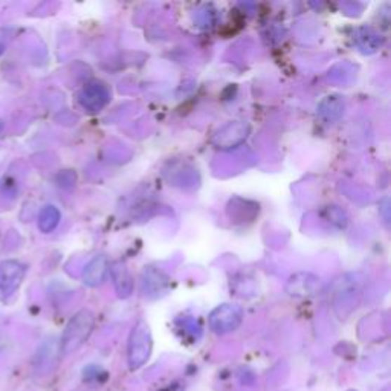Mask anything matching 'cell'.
Returning a JSON list of instances; mask_svg holds the SVG:
<instances>
[{"instance_id": "6da1fadb", "label": "cell", "mask_w": 391, "mask_h": 391, "mask_svg": "<svg viewBox=\"0 0 391 391\" xmlns=\"http://www.w3.org/2000/svg\"><path fill=\"white\" fill-rule=\"evenodd\" d=\"M95 324V317L91 310L83 309L69 321L63 336H62V343H60V349L65 354H69L75 352L77 349L86 343L89 335L92 333V329Z\"/></svg>"}, {"instance_id": "7a4b0ae2", "label": "cell", "mask_w": 391, "mask_h": 391, "mask_svg": "<svg viewBox=\"0 0 391 391\" xmlns=\"http://www.w3.org/2000/svg\"><path fill=\"white\" fill-rule=\"evenodd\" d=\"M152 353L150 327L144 319L135 324L128 340V366L132 370L141 369Z\"/></svg>"}, {"instance_id": "3957f363", "label": "cell", "mask_w": 391, "mask_h": 391, "mask_svg": "<svg viewBox=\"0 0 391 391\" xmlns=\"http://www.w3.org/2000/svg\"><path fill=\"white\" fill-rule=\"evenodd\" d=\"M26 267L17 260H5L0 263V301L10 300L20 288Z\"/></svg>"}, {"instance_id": "277c9868", "label": "cell", "mask_w": 391, "mask_h": 391, "mask_svg": "<svg viewBox=\"0 0 391 391\" xmlns=\"http://www.w3.org/2000/svg\"><path fill=\"white\" fill-rule=\"evenodd\" d=\"M241 309L232 304H223L214 309L210 315V326L217 335L230 333L236 330L241 323Z\"/></svg>"}, {"instance_id": "5b68a950", "label": "cell", "mask_w": 391, "mask_h": 391, "mask_svg": "<svg viewBox=\"0 0 391 391\" xmlns=\"http://www.w3.org/2000/svg\"><path fill=\"white\" fill-rule=\"evenodd\" d=\"M109 260L104 256L93 257L89 265L84 267L83 272V281L84 284L91 286V288H97V286L102 284L106 280L107 272H109Z\"/></svg>"}, {"instance_id": "8992f818", "label": "cell", "mask_w": 391, "mask_h": 391, "mask_svg": "<svg viewBox=\"0 0 391 391\" xmlns=\"http://www.w3.org/2000/svg\"><path fill=\"white\" fill-rule=\"evenodd\" d=\"M112 278H114V284L117 288V292L121 298H127L133 289L132 277H130L127 267L123 263H114L109 266Z\"/></svg>"}, {"instance_id": "52a82bcc", "label": "cell", "mask_w": 391, "mask_h": 391, "mask_svg": "<svg viewBox=\"0 0 391 391\" xmlns=\"http://www.w3.org/2000/svg\"><path fill=\"white\" fill-rule=\"evenodd\" d=\"M106 100H107V92L100 84H89L88 88L83 89L80 95V102L86 109H89L92 112L101 109Z\"/></svg>"}, {"instance_id": "ba28073f", "label": "cell", "mask_w": 391, "mask_h": 391, "mask_svg": "<svg viewBox=\"0 0 391 391\" xmlns=\"http://www.w3.org/2000/svg\"><path fill=\"white\" fill-rule=\"evenodd\" d=\"M60 223V211L54 205H48L43 208L39 216V228L41 232H52Z\"/></svg>"}, {"instance_id": "9c48e42d", "label": "cell", "mask_w": 391, "mask_h": 391, "mask_svg": "<svg viewBox=\"0 0 391 391\" xmlns=\"http://www.w3.org/2000/svg\"><path fill=\"white\" fill-rule=\"evenodd\" d=\"M318 284L319 280L312 274H307L306 283H301L297 278V275H293L288 283V291L291 292V295H307L314 292L318 288Z\"/></svg>"}, {"instance_id": "30bf717a", "label": "cell", "mask_w": 391, "mask_h": 391, "mask_svg": "<svg viewBox=\"0 0 391 391\" xmlns=\"http://www.w3.org/2000/svg\"><path fill=\"white\" fill-rule=\"evenodd\" d=\"M158 391H184V388H182V385H179V384H175V385H168Z\"/></svg>"}, {"instance_id": "8fae6325", "label": "cell", "mask_w": 391, "mask_h": 391, "mask_svg": "<svg viewBox=\"0 0 391 391\" xmlns=\"http://www.w3.org/2000/svg\"><path fill=\"white\" fill-rule=\"evenodd\" d=\"M2 130H4V121L0 119V133H2Z\"/></svg>"}, {"instance_id": "7c38bea8", "label": "cell", "mask_w": 391, "mask_h": 391, "mask_svg": "<svg viewBox=\"0 0 391 391\" xmlns=\"http://www.w3.org/2000/svg\"><path fill=\"white\" fill-rule=\"evenodd\" d=\"M4 51H5L4 45H0V55H2V54H4Z\"/></svg>"}]
</instances>
